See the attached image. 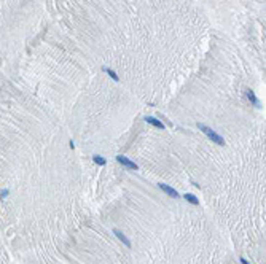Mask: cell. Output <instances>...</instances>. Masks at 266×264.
Segmentation results:
<instances>
[{"mask_svg":"<svg viewBox=\"0 0 266 264\" xmlns=\"http://www.w3.org/2000/svg\"><path fill=\"white\" fill-rule=\"evenodd\" d=\"M198 127H199V130H203L204 132V134L210 138V140H212V142L214 143H217V145H225V138L222 137V135H220V134H217V132L214 130V129H210V127H207L206 124H199V122H198Z\"/></svg>","mask_w":266,"mask_h":264,"instance_id":"cell-1","label":"cell"},{"mask_svg":"<svg viewBox=\"0 0 266 264\" xmlns=\"http://www.w3.org/2000/svg\"><path fill=\"white\" fill-rule=\"evenodd\" d=\"M145 121L148 122V124H151V126H155V127H158V129H164V124H163V122H161L159 119H156V118H153V116H147Z\"/></svg>","mask_w":266,"mask_h":264,"instance_id":"cell-5","label":"cell"},{"mask_svg":"<svg viewBox=\"0 0 266 264\" xmlns=\"http://www.w3.org/2000/svg\"><path fill=\"white\" fill-rule=\"evenodd\" d=\"M104 70H105V72H107V73L110 75V77H112V78L115 80V81H118V80H120V78H118V75H116V73H115L112 69H107V67H104Z\"/></svg>","mask_w":266,"mask_h":264,"instance_id":"cell-9","label":"cell"},{"mask_svg":"<svg viewBox=\"0 0 266 264\" xmlns=\"http://www.w3.org/2000/svg\"><path fill=\"white\" fill-rule=\"evenodd\" d=\"M93 159H94V162H96L97 166H105V164H107V161H105V159H104L102 156H99V154H96Z\"/></svg>","mask_w":266,"mask_h":264,"instance_id":"cell-8","label":"cell"},{"mask_svg":"<svg viewBox=\"0 0 266 264\" xmlns=\"http://www.w3.org/2000/svg\"><path fill=\"white\" fill-rule=\"evenodd\" d=\"M6 194H8V190H3V191H2V193H0V196H2V197H5V196H6Z\"/></svg>","mask_w":266,"mask_h":264,"instance_id":"cell-10","label":"cell"},{"mask_svg":"<svg viewBox=\"0 0 266 264\" xmlns=\"http://www.w3.org/2000/svg\"><path fill=\"white\" fill-rule=\"evenodd\" d=\"M241 262H242V264H250V262H249V261H247L245 258H241Z\"/></svg>","mask_w":266,"mask_h":264,"instance_id":"cell-11","label":"cell"},{"mask_svg":"<svg viewBox=\"0 0 266 264\" xmlns=\"http://www.w3.org/2000/svg\"><path fill=\"white\" fill-rule=\"evenodd\" d=\"M183 197H185V201H187V202L193 204V205H199V199H198V197H196L195 194H185Z\"/></svg>","mask_w":266,"mask_h":264,"instance_id":"cell-7","label":"cell"},{"mask_svg":"<svg viewBox=\"0 0 266 264\" xmlns=\"http://www.w3.org/2000/svg\"><path fill=\"white\" fill-rule=\"evenodd\" d=\"M245 94H247V99H249V100L253 103L255 107H260V102H258V99H256V96H255V92H253V91H250V89H249V91H247Z\"/></svg>","mask_w":266,"mask_h":264,"instance_id":"cell-6","label":"cell"},{"mask_svg":"<svg viewBox=\"0 0 266 264\" xmlns=\"http://www.w3.org/2000/svg\"><path fill=\"white\" fill-rule=\"evenodd\" d=\"M116 161L120 162L121 166H124V167H127V169H131V170H137V169H139L134 161H131V159H129V158H126V156H121V154H120V156H116Z\"/></svg>","mask_w":266,"mask_h":264,"instance_id":"cell-2","label":"cell"},{"mask_svg":"<svg viewBox=\"0 0 266 264\" xmlns=\"http://www.w3.org/2000/svg\"><path fill=\"white\" fill-rule=\"evenodd\" d=\"M113 234H115L116 237H118V239H120V240H121V242L126 245V247H131V240L127 239V237H126V235H124V234H123L120 229H113Z\"/></svg>","mask_w":266,"mask_h":264,"instance_id":"cell-4","label":"cell"},{"mask_svg":"<svg viewBox=\"0 0 266 264\" xmlns=\"http://www.w3.org/2000/svg\"><path fill=\"white\" fill-rule=\"evenodd\" d=\"M159 188L161 190L166 193L167 196H171V197H179V193H177V190H174L172 186H169V185H164V183H159Z\"/></svg>","mask_w":266,"mask_h":264,"instance_id":"cell-3","label":"cell"}]
</instances>
